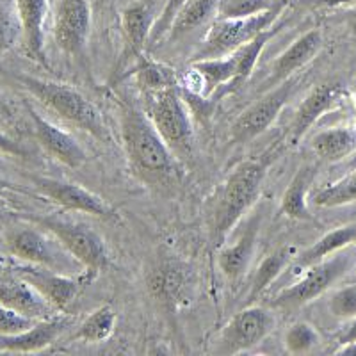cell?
Masks as SVG:
<instances>
[{
	"mask_svg": "<svg viewBox=\"0 0 356 356\" xmlns=\"http://www.w3.org/2000/svg\"><path fill=\"white\" fill-rule=\"evenodd\" d=\"M114 326H116V314L113 307L104 305L86 317L84 323L79 326V332L75 333V339L88 344H98L113 335Z\"/></svg>",
	"mask_w": 356,
	"mask_h": 356,
	"instance_id": "cell-29",
	"label": "cell"
},
{
	"mask_svg": "<svg viewBox=\"0 0 356 356\" xmlns=\"http://www.w3.org/2000/svg\"><path fill=\"white\" fill-rule=\"evenodd\" d=\"M91 31V8L88 0H61L56 13L54 38L63 52L82 56Z\"/></svg>",
	"mask_w": 356,
	"mask_h": 356,
	"instance_id": "cell-12",
	"label": "cell"
},
{
	"mask_svg": "<svg viewBox=\"0 0 356 356\" xmlns=\"http://www.w3.org/2000/svg\"><path fill=\"white\" fill-rule=\"evenodd\" d=\"M285 6H287V0L269 11H264L250 18H216L207 31L202 47L193 56V61L225 57L235 52L244 43L259 36L267 29H271Z\"/></svg>",
	"mask_w": 356,
	"mask_h": 356,
	"instance_id": "cell-4",
	"label": "cell"
},
{
	"mask_svg": "<svg viewBox=\"0 0 356 356\" xmlns=\"http://www.w3.org/2000/svg\"><path fill=\"white\" fill-rule=\"evenodd\" d=\"M292 259H294V248L292 246H282L276 251H273L271 255H267L255 271L253 278H251L246 303L251 305L253 301L259 300L260 296L264 294V291L278 278L280 273L284 271L285 267L292 262Z\"/></svg>",
	"mask_w": 356,
	"mask_h": 356,
	"instance_id": "cell-26",
	"label": "cell"
},
{
	"mask_svg": "<svg viewBox=\"0 0 356 356\" xmlns=\"http://www.w3.org/2000/svg\"><path fill=\"white\" fill-rule=\"evenodd\" d=\"M17 275L33 285L57 312L68 310L73 301L77 300L79 291H81V284L77 280L66 276L65 273L47 269V267L31 264L27 267H20Z\"/></svg>",
	"mask_w": 356,
	"mask_h": 356,
	"instance_id": "cell-14",
	"label": "cell"
},
{
	"mask_svg": "<svg viewBox=\"0 0 356 356\" xmlns=\"http://www.w3.org/2000/svg\"><path fill=\"white\" fill-rule=\"evenodd\" d=\"M348 25L351 29V33L356 36V6L348 13Z\"/></svg>",
	"mask_w": 356,
	"mask_h": 356,
	"instance_id": "cell-41",
	"label": "cell"
},
{
	"mask_svg": "<svg viewBox=\"0 0 356 356\" xmlns=\"http://www.w3.org/2000/svg\"><path fill=\"white\" fill-rule=\"evenodd\" d=\"M260 162H241L222 184L212 214V243L221 246L237 222L250 211L260 195L264 180Z\"/></svg>",
	"mask_w": 356,
	"mask_h": 356,
	"instance_id": "cell-3",
	"label": "cell"
},
{
	"mask_svg": "<svg viewBox=\"0 0 356 356\" xmlns=\"http://www.w3.org/2000/svg\"><path fill=\"white\" fill-rule=\"evenodd\" d=\"M260 222H262V216H253L248 221L246 228L241 232L237 241L219 253V267H221L222 275L232 280V282L239 280L248 269V264H250L251 257H253V250H255Z\"/></svg>",
	"mask_w": 356,
	"mask_h": 356,
	"instance_id": "cell-21",
	"label": "cell"
},
{
	"mask_svg": "<svg viewBox=\"0 0 356 356\" xmlns=\"http://www.w3.org/2000/svg\"><path fill=\"white\" fill-rule=\"evenodd\" d=\"M191 66L202 77L207 93H212L216 88H221V86H237V81H239V61L234 52L225 57L193 61Z\"/></svg>",
	"mask_w": 356,
	"mask_h": 356,
	"instance_id": "cell-24",
	"label": "cell"
},
{
	"mask_svg": "<svg viewBox=\"0 0 356 356\" xmlns=\"http://www.w3.org/2000/svg\"><path fill=\"white\" fill-rule=\"evenodd\" d=\"M154 11L146 2H134L122 13V27L125 34V54L123 61H138L143 50L150 43L154 27Z\"/></svg>",
	"mask_w": 356,
	"mask_h": 356,
	"instance_id": "cell-19",
	"label": "cell"
},
{
	"mask_svg": "<svg viewBox=\"0 0 356 356\" xmlns=\"http://www.w3.org/2000/svg\"><path fill=\"white\" fill-rule=\"evenodd\" d=\"M132 73L136 75V82H138L143 93H154L159 89L177 86V75L170 66L155 63L152 59H146V57H139L134 65Z\"/></svg>",
	"mask_w": 356,
	"mask_h": 356,
	"instance_id": "cell-28",
	"label": "cell"
},
{
	"mask_svg": "<svg viewBox=\"0 0 356 356\" xmlns=\"http://www.w3.org/2000/svg\"><path fill=\"white\" fill-rule=\"evenodd\" d=\"M31 221L57 237V241L66 248L70 255L77 259L79 264L88 269V273L97 275L109 266V251H107L106 241L86 225L66 221L56 216L31 218Z\"/></svg>",
	"mask_w": 356,
	"mask_h": 356,
	"instance_id": "cell-6",
	"label": "cell"
},
{
	"mask_svg": "<svg viewBox=\"0 0 356 356\" xmlns=\"http://www.w3.org/2000/svg\"><path fill=\"white\" fill-rule=\"evenodd\" d=\"M348 168L349 170H356V152L353 154V159H351V162L348 164Z\"/></svg>",
	"mask_w": 356,
	"mask_h": 356,
	"instance_id": "cell-43",
	"label": "cell"
},
{
	"mask_svg": "<svg viewBox=\"0 0 356 356\" xmlns=\"http://www.w3.org/2000/svg\"><path fill=\"white\" fill-rule=\"evenodd\" d=\"M312 148L326 162H340L356 152V132L351 129H328L314 136Z\"/></svg>",
	"mask_w": 356,
	"mask_h": 356,
	"instance_id": "cell-25",
	"label": "cell"
},
{
	"mask_svg": "<svg viewBox=\"0 0 356 356\" xmlns=\"http://www.w3.org/2000/svg\"><path fill=\"white\" fill-rule=\"evenodd\" d=\"M216 6L218 0H189L171 24L168 33L170 41L186 38L187 34L195 33L196 29L205 25L212 17H216Z\"/></svg>",
	"mask_w": 356,
	"mask_h": 356,
	"instance_id": "cell-27",
	"label": "cell"
},
{
	"mask_svg": "<svg viewBox=\"0 0 356 356\" xmlns=\"http://www.w3.org/2000/svg\"><path fill=\"white\" fill-rule=\"evenodd\" d=\"M122 141L130 168L145 180H166L177 170L173 152L168 148L148 114L138 107L125 106L120 111Z\"/></svg>",
	"mask_w": 356,
	"mask_h": 356,
	"instance_id": "cell-1",
	"label": "cell"
},
{
	"mask_svg": "<svg viewBox=\"0 0 356 356\" xmlns=\"http://www.w3.org/2000/svg\"><path fill=\"white\" fill-rule=\"evenodd\" d=\"M319 4L330 6V8H339V6H356V0H321Z\"/></svg>",
	"mask_w": 356,
	"mask_h": 356,
	"instance_id": "cell-40",
	"label": "cell"
},
{
	"mask_svg": "<svg viewBox=\"0 0 356 356\" xmlns=\"http://www.w3.org/2000/svg\"><path fill=\"white\" fill-rule=\"evenodd\" d=\"M36 323L38 321L22 316L13 308L0 303V335H17V333L33 328Z\"/></svg>",
	"mask_w": 356,
	"mask_h": 356,
	"instance_id": "cell-37",
	"label": "cell"
},
{
	"mask_svg": "<svg viewBox=\"0 0 356 356\" xmlns=\"http://www.w3.org/2000/svg\"><path fill=\"white\" fill-rule=\"evenodd\" d=\"M317 344H319V333L308 323L292 324L289 332L285 333V348L292 355L310 353Z\"/></svg>",
	"mask_w": 356,
	"mask_h": 356,
	"instance_id": "cell-33",
	"label": "cell"
},
{
	"mask_svg": "<svg viewBox=\"0 0 356 356\" xmlns=\"http://www.w3.org/2000/svg\"><path fill=\"white\" fill-rule=\"evenodd\" d=\"M351 264V253L339 251L335 253V257H328V259L307 267V275L289 289L278 292L275 300H271V305L276 308H284V310H296V308L305 307L307 303L319 298L324 291H328L340 276L346 275Z\"/></svg>",
	"mask_w": 356,
	"mask_h": 356,
	"instance_id": "cell-7",
	"label": "cell"
},
{
	"mask_svg": "<svg viewBox=\"0 0 356 356\" xmlns=\"http://www.w3.org/2000/svg\"><path fill=\"white\" fill-rule=\"evenodd\" d=\"M33 180L41 195L52 200L57 205H61L66 211L84 212V214L102 219L116 218V212L106 200L95 195L93 191L79 186V184L65 182V180L49 177H34Z\"/></svg>",
	"mask_w": 356,
	"mask_h": 356,
	"instance_id": "cell-11",
	"label": "cell"
},
{
	"mask_svg": "<svg viewBox=\"0 0 356 356\" xmlns=\"http://www.w3.org/2000/svg\"><path fill=\"white\" fill-rule=\"evenodd\" d=\"M356 243V222L346 225V227L335 228V230L328 232L323 235L317 243L312 244L310 248L296 255L292 260V266L296 269H307V267L314 266V264L321 262V260L328 259L330 255H335L344 248L351 246Z\"/></svg>",
	"mask_w": 356,
	"mask_h": 356,
	"instance_id": "cell-22",
	"label": "cell"
},
{
	"mask_svg": "<svg viewBox=\"0 0 356 356\" xmlns=\"http://www.w3.org/2000/svg\"><path fill=\"white\" fill-rule=\"evenodd\" d=\"M22 27L24 49L33 61L49 66L44 54V22L49 13V0H15Z\"/></svg>",
	"mask_w": 356,
	"mask_h": 356,
	"instance_id": "cell-16",
	"label": "cell"
},
{
	"mask_svg": "<svg viewBox=\"0 0 356 356\" xmlns=\"http://www.w3.org/2000/svg\"><path fill=\"white\" fill-rule=\"evenodd\" d=\"M187 2H189V0H168L164 9H162L161 17L154 22V27H152L150 34V44H157L159 40L168 36L171 24H173V20L177 18L178 11H180Z\"/></svg>",
	"mask_w": 356,
	"mask_h": 356,
	"instance_id": "cell-36",
	"label": "cell"
},
{
	"mask_svg": "<svg viewBox=\"0 0 356 356\" xmlns=\"http://www.w3.org/2000/svg\"><path fill=\"white\" fill-rule=\"evenodd\" d=\"M346 91L340 84H321L314 88L307 98L303 100L298 111L294 114V120L289 129V138L292 143H298L305 134L308 132L314 123L323 116L324 113L332 111L333 107L339 106Z\"/></svg>",
	"mask_w": 356,
	"mask_h": 356,
	"instance_id": "cell-15",
	"label": "cell"
},
{
	"mask_svg": "<svg viewBox=\"0 0 356 356\" xmlns=\"http://www.w3.org/2000/svg\"><path fill=\"white\" fill-rule=\"evenodd\" d=\"M0 154L11 155V157H25L27 152L20 143L15 141L13 138H9L8 134L0 130Z\"/></svg>",
	"mask_w": 356,
	"mask_h": 356,
	"instance_id": "cell-38",
	"label": "cell"
},
{
	"mask_svg": "<svg viewBox=\"0 0 356 356\" xmlns=\"http://www.w3.org/2000/svg\"><path fill=\"white\" fill-rule=\"evenodd\" d=\"M314 2H321V0H314Z\"/></svg>",
	"mask_w": 356,
	"mask_h": 356,
	"instance_id": "cell-45",
	"label": "cell"
},
{
	"mask_svg": "<svg viewBox=\"0 0 356 356\" xmlns=\"http://www.w3.org/2000/svg\"><path fill=\"white\" fill-rule=\"evenodd\" d=\"M321 47H323V34H321V31H317V29L308 31L303 36L298 38V40H296L278 59H276V63L273 65L271 73H269V77L264 82V88L271 89L275 88V86H278L280 82H284L287 81L289 77H292L298 70L305 68V66L317 56Z\"/></svg>",
	"mask_w": 356,
	"mask_h": 356,
	"instance_id": "cell-17",
	"label": "cell"
},
{
	"mask_svg": "<svg viewBox=\"0 0 356 356\" xmlns=\"http://www.w3.org/2000/svg\"><path fill=\"white\" fill-rule=\"evenodd\" d=\"M298 82L300 81L292 75L287 81L280 82L276 88L267 89V93L262 98H259L253 106L248 107L235 120L230 132V145H244V143L259 138L260 134L266 132L271 127V123L278 118V114L282 113L289 98L294 95Z\"/></svg>",
	"mask_w": 356,
	"mask_h": 356,
	"instance_id": "cell-9",
	"label": "cell"
},
{
	"mask_svg": "<svg viewBox=\"0 0 356 356\" xmlns=\"http://www.w3.org/2000/svg\"><path fill=\"white\" fill-rule=\"evenodd\" d=\"M312 203L324 209L356 203V170H351L340 180L317 191L312 196Z\"/></svg>",
	"mask_w": 356,
	"mask_h": 356,
	"instance_id": "cell-30",
	"label": "cell"
},
{
	"mask_svg": "<svg viewBox=\"0 0 356 356\" xmlns=\"http://www.w3.org/2000/svg\"><path fill=\"white\" fill-rule=\"evenodd\" d=\"M31 122L34 127V136H36L38 143L44 148V152L54 157L56 161L63 162L68 168H81L86 164L88 155H86L84 148L77 143V139L72 138L68 132L59 129L57 125L50 123L47 118L41 116L33 106L25 104Z\"/></svg>",
	"mask_w": 356,
	"mask_h": 356,
	"instance_id": "cell-13",
	"label": "cell"
},
{
	"mask_svg": "<svg viewBox=\"0 0 356 356\" xmlns=\"http://www.w3.org/2000/svg\"><path fill=\"white\" fill-rule=\"evenodd\" d=\"M316 168L303 166L292 178L291 186L284 193L282 198V212L287 218L298 219V221H310L312 214L308 211V189L316 180Z\"/></svg>",
	"mask_w": 356,
	"mask_h": 356,
	"instance_id": "cell-23",
	"label": "cell"
},
{
	"mask_svg": "<svg viewBox=\"0 0 356 356\" xmlns=\"http://www.w3.org/2000/svg\"><path fill=\"white\" fill-rule=\"evenodd\" d=\"M0 303L34 321L50 319L57 312L33 285L18 275L17 278L0 280Z\"/></svg>",
	"mask_w": 356,
	"mask_h": 356,
	"instance_id": "cell-18",
	"label": "cell"
},
{
	"mask_svg": "<svg viewBox=\"0 0 356 356\" xmlns=\"http://www.w3.org/2000/svg\"><path fill=\"white\" fill-rule=\"evenodd\" d=\"M278 33V29L271 27L260 33L259 36H255L253 40H250L248 43H244L243 47L235 50V56H237V61H239V81H237V86L243 84L248 77L251 75V72L255 70L257 61H259L260 54L266 49V44L271 41V38Z\"/></svg>",
	"mask_w": 356,
	"mask_h": 356,
	"instance_id": "cell-31",
	"label": "cell"
},
{
	"mask_svg": "<svg viewBox=\"0 0 356 356\" xmlns=\"http://www.w3.org/2000/svg\"><path fill=\"white\" fill-rule=\"evenodd\" d=\"M66 319L50 317L38 321L33 328L17 335H0V353H38L49 348L66 328Z\"/></svg>",
	"mask_w": 356,
	"mask_h": 356,
	"instance_id": "cell-20",
	"label": "cell"
},
{
	"mask_svg": "<svg viewBox=\"0 0 356 356\" xmlns=\"http://www.w3.org/2000/svg\"><path fill=\"white\" fill-rule=\"evenodd\" d=\"M330 312L340 319H355L356 317V284L342 287L332 296Z\"/></svg>",
	"mask_w": 356,
	"mask_h": 356,
	"instance_id": "cell-35",
	"label": "cell"
},
{
	"mask_svg": "<svg viewBox=\"0 0 356 356\" xmlns=\"http://www.w3.org/2000/svg\"><path fill=\"white\" fill-rule=\"evenodd\" d=\"M275 326L271 312L262 307L248 305L244 310L235 314L230 323L222 328L219 339V353L237 355L260 344Z\"/></svg>",
	"mask_w": 356,
	"mask_h": 356,
	"instance_id": "cell-10",
	"label": "cell"
},
{
	"mask_svg": "<svg viewBox=\"0 0 356 356\" xmlns=\"http://www.w3.org/2000/svg\"><path fill=\"white\" fill-rule=\"evenodd\" d=\"M9 251L20 260L33 264V266L47 267L57 273H70L73 264L79 262L70 255L57 237L49 230H40L34 227H25L13 230L6 239Z\"/></svg>",
	"mask_w": 356,
	"mask_h": 356,
	"instance_id": "cell-8",
	"label": "cell"
},
{
	"mask_svg": "<svg viewBox=\"0 0 356 356\" xmlns=\"http://www.w3.org/2000/svg\"><path fill=\"white\" fill-rule=\"evenodd\" d=\"M284 0H218L216 18H250L276 8Z\"/></svg>",
	"mask_w": 356,
	"mask_h": 356,
	"instance_id": "cell-32",
	"label": "cell"
},
{
	"mask_svg": "<svg viewBox=\"0 0 356 356\" xmlns=\"http://www.w3.org/2000/svg\"><path fill=\"white\" fill-rule=\"evenodd\" d=\"M337 353H339V355H356V342L342 346L340 349H337Z\"/></svg>",
	"mask_w": 356,
	"mask_h": 356,
	"instance_id": "cell-42",
	"label": "cell"
},
{
	"mask_svg": "<svg viewBox=\"0 0 356 356\" xmlns=\"http://www.w3.org/2000/svg\"><path fill=\"white\" fill-rule=\"evenodd\" d=\"M351 342H356V317H355V321L351 323V326H349V328L346 330V332L342 333V335H340V339H339L340 346L351 344Z\"/></svg>",
	"mask_w": 356,
	"mask_h": 356,
	"instance_id": "cell-39",
	"label": "cell"
},
{
	"mask_svg": "<svg viewBox=\"0 0 356 356\" xmlns=\"http://www.w3.org/2000/svg\"><path fill=\"white\" fill-rule=\"evenodd\" d=\"M145 113L175 157L186 159L193 154L191 120L177 86L145 93Z\"/></svg>",
	"mask_w": 356,
	"mask_h": 356,
	"instance_id": "cell-5",
	"label": "cell"
},
{
	"mask_svg": "<svg viewBox=\"0 0 356 356\" xmlns=\"http://www.w3.org/2000/svg\"><path fill=\"white\" fill-rule=\"evenodd\" d=\"M18 31L22 33L18 15L15 17L11 6L0 0V54L8 52L18 38Z\"/></svg>",
	"mask_w": 356,
	"mask_h": 356,
	"instance_id": "cell-34",
	"label": "cell"
},
{
	"mask_svg": "<svg viewBox=\"0 0 356 356\" xmlns=\"http://www.w3.org/2000/svg\"><path fill=\"white\" fill-rule=\"evenodd\" d=\"M17 79L29 93L38 98L50 111H54L57 116L63 118L65 122L84 130L98 141H111L109 130H107L102 114L79 89L72 88L70 84L44 81V79L33 77V75H18Z\"/></svg>",
	"mask_w": 356,
	"mask_h": 356,
	"instance_id": "cell-2",
	"label": "cell"
},
{
	"mask_svg": "<svg viewBox=\"0 0 356 356\" xmlns=\"http://www.w3.org/2000/svg\"><path fill=\"white\" fill-rule=\"evenodd\" d=\"M2 187H4V186H2V182H0V191H2Z\"/></svg>",
	"mask_w": 356,
	"mask_h": 356,
	"instance_id": "cell-44",
	"label": "cell"
}]
</instances>
